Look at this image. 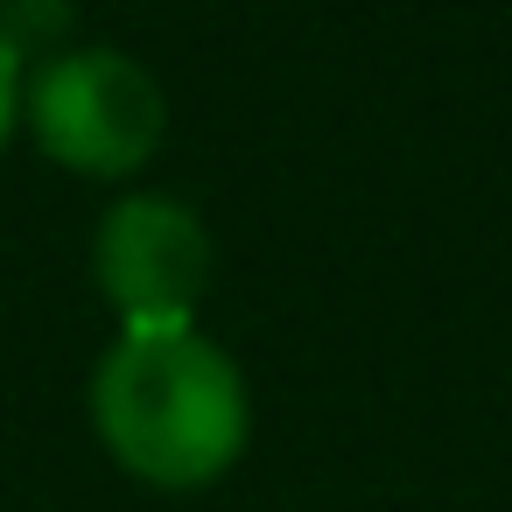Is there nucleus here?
<instances>
[{
	"label": "nucleus",
	"instance_id": "obj_1",
	"mask_svg": "<svg viewBox=\"0 0 512 512\" xmlns=\"http://www.w3.org/2000/svg\"><path fill=\"white\" fill-rule=\"evenodd\" d=\"M92 428L134 477L162 491H197L239 463L253 407L239 365L211 337L176 323V330H127L99 358Z\"/></svg>",
	"mask_w": 512,
	"mask_h": 512
},
{
	"label": "nucleus",
	"instance_id": "obj_2",
	"mask_svg": "<svg viewBox=\"0 0 512 512\" xmlns=\"http://www.w3.org/2000/svg\"><path fill=\"white\" fill-rule=\"evenodd\" d=\"M22 113L43 155L78 176H134L141 162H155L169 134V99L155 71L127 50H64L57 64L36 71Z\"/></svg>",
	"mask_w": 512,
	"mask_h": 512
},
{
	"label": "nucleus",
	"instance_id": "obj_3",
	"mask_svg": "<svg viewBox=\"0 0 512 512\" xmlns=\"http://www.w3.org/2000/svg\"><path fill=\"white\" fill-rule=\"evenodd\" d=\"M92 274L127 330H176L211 288V232L183 197H127L92 239Z\"/></svg>",
	"mask_w": 512,
	"mask_h": 512
},
{
	"label": "nucleus",
	"instance_id": "obj_4",
	"mask_svg": "<svg viewBox=\"0 0 512 512\" xmlns=\"http://www.w3.org/2000/svg\"><path fill=\"white\" fill-rule=\"evenodd\" d=\"M22 50H15V36H0V141L15 134V120H22Z\"/></svg>",
	"mask_w": 512,
	"mask_h": 512
}]
</instances>
